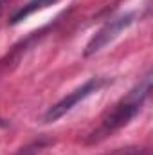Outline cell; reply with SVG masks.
<instances>
[{
    "label": "cell",
    "instance_id": "6da1fadb",
    "mask_svg": "<svg viewBox=\"0 0 153 155\" xmlns=\"http://www.w3.org/2000/svg\"><path fill=\"white\" fill-rule=\"evenodd\" d=\"M150 90H151V74L148 72L146 76L139 81L137 87H133L112 110L106 112V116L101 119V124L86 137L85 143L86 144L99 143V141L106 139L108 135H112L114 132L121 130L122 126H126L133 117L139 114L142 103L150 96Z\"/></svg>",
    "mask_w": 153,
    "mask_h": 155
},
{
    "label": "cell",
    "instance_id": "7a4b0ae2",
    "mask_svg": "<svg viewBox=\"0 0 153 155\" xmlns=\"http://www.w3.org/2000/svg\"><path fill=\"white\" fill-rule=\"evenodd\" d=\"M103 83H105V81H103L101 78H90V79H88L86 83H83L79 88H76L74 92H70L69 96H65L63 99H60L56 105H52V107L45 112L43 123H54V121L61 119L65 114H69L77 103H81L83 99H86L90 94L97 92V90L103 87Z\"/></svg>",
    "mask_w": 153,
    "mask_h": 155
},
{
    "label": "cell",
    "instance_id": "3957f363",
    "mask_svg": "<svg viewBox=\"0 0 153 155\" xmlns=\"http://www.w3.org/2000/svg\"><path fill=\"white\" fill-rule=\"evenodd\" d=\"M133 18H135V15H133V13H128V15L117 16L114 20L106 22V24L92 36V40L86 43V47H85V56H92V54L99 52L103 47H106L110 41H114L124 29H128V27L132 25Z\"/></svg>",
    "mask_w": 153,
    "mask_h": 155
},
{
    "label": "cell",
    "instance_id": "277c9868",
    "mask_svg": "<svg viewBox=\"0 0 153 155\" xmlns=\"http://www.w3.org/2000/svg\"><path fill=\"white\" fill-rule=\"evenodd\" d=\"M58 0H29L25 5H22L15 15H13V18H11V25H16V24H20L22 20H25L27 16H31L33 13H36L40 9H45V7H49V5H52V4H56Z\"/></svg>",
    "mask_w": 153,
    "mask_h": 155
},
{
    "label": "cell",
    "instance_id": "5b68a950",
    "mask_svg": "<svg viewBox=\"0 0 153 155\" xmlns=\"http://www.w3.org/2000/svg\"><path fill=\"white\" fill-rule=\"evenodd\" d=\"M112 155H146L144 150H139V148H132V150H119L114 152Z\"/></svg>",
    "mask_w": 153,
    "mask_h": 155
},
{
    "label": "cell",
    "instance_id": "8992f818",
    "mask_svg": "<svg viewBox=\"0 0 153 155\" xmlns=\"http://www.w3.org/2000/svg\"><path fill=\"white\" fill-rule=\"evenodd\" d=\"M40 146H41V143H34V144H31V146L24 148V150H22L18 155H34L40 150Z\"/></svg>",
    "mask_w": 153,
    "mask_h": 155
}]
</instances>
